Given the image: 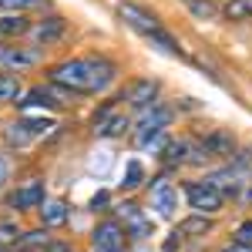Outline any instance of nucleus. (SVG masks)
<instances>
[{
	"mask_svg": "<svg viewBox=\"0 0 252 252\" xmlns=\"http://www.w3.org/2000/svg\"><path fill=\"white\" fill-rule=\"evenodd\" d=\"M118 78V64L108 58H71L47 71V81L67 94H97Z\"/></svg>",
	"mask_w": 252,
	"mask_h": 252,
	"instance_id": "f257e3e1",
	"label": "nucleus"
},
{
	"mask_svg": "<svg viewBox=\"0 0 252 252\" xmlns=\"http://www.w3.org/2000/svg\"><path fill=\"white\" fill-rule=\"evenodd\" d=\"M131 125H135V145H138V148H145L152 138L161 135V131L172 125V108H165V104H158V101H155V104L141 108Z\"/></svg>",
	"mask_w": 252,
	"mask_h": 252,
	"instance_id": "f03ea898",
	"label": "nucleus"
},
{
	"mask_svg": "<svg viewBox=\"0 0 252 252\" xmlns=\"http://www.w3.org/2000/svg\"><path fill=\"white\" fill-rule=\"evenodd\" d=\"M37 64H44V47L17 44V40L0 44V67L3 71H27V67H37Z\"/></svg>",
	"mask_w": 252,
	"mask_h": 252,
	"instance_id": "7ed1b4c3",
	"label": "nucleus"
},
{
	"mask_svg": "<svg viewBox=\"0 0 252 252\" xmlns=\"http://www.w3.org/2000/svg\"><path fill=\"white\" fill-rule=\"evenodd\" d=\"M54 128V121L51 118H20V121H14V125H7V141L10 145H17V148H24V145H31V141H37V138H44L47 131Z\"/></svg>",
	"mask_w": 252,
	"mask_h": 252,
	"instance_id": "20e7f679",
	"label": "nucleus"
},
{
	"mask_svg": "<svg viewBox=\"0 0 252 252\" xmlns=\"http://www.w3.org/2000/svg\"><path fill=\"white\" fill-rule=\"evenodd\" d=\"M118 212V225L125 229V235H131V239H148V235L155 232L152 229V219L138 209L135 202H121V205H115Z\"/></svg>",
	"mask_w": 252,
	"mask_h": 252,
	"instance_id": "39448f33",
	"label": "nucleus"
},
{
	"mask_svg": "<svg viewBox=\"0 0 252 252\" xmlns=\"http://www.w3.org/2000/svg\"><path fill=\"white\" fill-rule=\"evenodd\" d=\"M185 198H189V205H192L198 215L219 212L222 202H225V195H219L212 185H205V182H189V185H185Z\"/></svg>",
	"mask_w": 252,
	"mask_h": 252,
	"instance_id": "423d86ee",
	"label": "nucleus"
},
{
	"mask_svg": "<svg viewBox=\"0 0 252 252\" xmlns=\"http://www.w3.org/2000/svg\"><path fill=\"white\" fill-rule=\"evenodd\" d=\"M125 239L128 235L118 225V219H104L91 232V246H94V252H125Z\"/></svg>",
	"mask_w": 252,
	"mask_h": 252,
	"instance_id": "0eeeda50",
	"label": "nucleus"
},
{
	"mask_svg": "<svg viewBox=\"0 0 252 252\" xmlns=\"http://www.w3.org/2000/svg\"><path fill=\"white\" fill-rule=\"evenodd\" d=\"M97 138H121L125 131H131V118L115 111V104H104L94 115V128H91Z\"/></svg>",
	"mask_w": 252,
	"mask_h": 252,
	"instance_id": "6e6552de",
	"label": "nucleus"
},
{
	"mask_svg": "<svg viewBox=\"0 0 252 252\" xmlns=\"http://www.w3.org/2000/svg\"><path fill=\"white\" fill-rule=\"evenodd\" d=\"M205 185H212L219 195L225 192H242L246 185H249V168H242V165H225V168H219L205 178Z\"/></svg>",
	"mask_w": 252,
	"mask_h": 252,
	"instance_id": "1a4fd4ad",
	"label": "nucleus"
},
{
	"mask_svg": "<svg viewBox=\"0 0 252 252\" xmlns=\"http://www.w3.org/2000/svg\"><path fill=\"white\" fill-rule=\"evenodd\" d=\"M47 202V189H44V182L40 178H31V182H24L17 192L7 198V205L10 209H17V212H34Z\"/></svg>",
	"mask_w": 252,
	"mask_h": 252,
	"instance_id": "9d476101",
	"label": "nucleus"
},
{
	"mask_svg": "<svg viewBox=\"0 0 252 252\" xmlns=\"http://www.w3.org/2000/svg\"><path fill=\"white\" fill-rule=\"evenodd\" d=\"M148 198H152V209H155L158 215H165V219H172L175 209H178V192H175V185L165 175H161V178H152Z\"/></svg>",
	"mask_w": 252,
	"mask_h": 252,
	"instance_id": "9b49d317",
	"label": "nucleus"
},
{
	"mask_svg": "<svg viewBox=\"0 0 252 252\" xmlns=\"http://www.w3.org/2000/svg\"><path fill=\"white\" fill-rule=\"evenodd\" d=\"M118 17L125 20L128 27H135L141 37H152L155 31H161V24H158L155 14H148V10H141L138 3H118Z\"/></svg>",
	"mask_w": 252,
	"mask_h": 252,
	"instance_id": "f8f14e48",
	"label": "nucleus"
},
{
	"mask_svg": "<svg viewBox=\"0 0 252 252\" xmlns=\"http://www.w3.org/2000/svg\"><path fill=\"white\" fill-rule=\"evenodd\" d=\"M155 97H158V81L155 78H138L125 88V101L131 108H138V111L148 108V104H155Z\"/></svg>",
	"mask_w": 252,
	"mask_h": 252,
	"instance_id": "ddd939ff",
	"label": "nucleus"
},
{
	"mask_svg": "<svg viewBox=\"0 0 252 252\" xmlns=\"http://www.w3.org/2000/svg\"><path fill=\"white\" fill-rule=\"evenodd\" d=\"M64 31H67V20L58 17V14H51V17H44V20H37V24H31V31H27V34L37 40V47H40V44H51V40L64 37Z\"/></svg>",
	"mask_w": 252,
	"mask_h": 252,
	"instance_id": "4468645a",
	"label": "nucleus"
},
{
	"mask_svg": "<svg viewBox=\"0 0 252 252\" xmlns=\"http://www.w3.org/2000/svg\"><path fill=\"white\" fill-rule=\"evenodd\" d=\"M37 212H40V225H44V229H61V225H67V219H71V209H67L64 198L44 202Z\"/></svg>",
	"mask_w": 252,
	"mask_h": 252,
	"instance_id": "2eb2a0df",
	"label": "nucleus"
},
{
	"mask_svg": "<svg viewBox=\"0 0 252 252\" xmlns=\"http://www.w3.org/2000/svg\"><path fill=\"white\" fill-rule=\"evenodd\" d=\"M202 148L209 152V158H232L235 152V138L229 131H212L202 138Z\"/></svg>",
	"mask_w": 252,
	"mask_h": 252,
	"instance_id": "dca6fc26",
	"label": "nucleus"
},
{
	"mask_svg": "<svg viewBox=\"0 0 252 252\" xmlns=\"http://www.w3.org/2000/svg\"><path fill=\"white\" fill-rule=\"evenodd\" d=\"M27 31H31V20L24 17V14H3L0 17V44L24 37Z\"/></svg>",
	"mask_w": 252,
	"mask_h": 252,
	"instance_id": "f3484780",
	"label": "nucleus"
},
{
	"mask_svg": "<svg viewBox=\"0 0 252 252\" xmlns=\"http://www.w3.org/2000/svg\"><path fill=\"white\" fill-rule=\"evenodd\" d=\"M61 97L51 91V88H31L27 94H24V101H17V108H58Z\"/></svg>",
	"mask_w": 252,
	"mask_h": 252,
	"instance_id": "a211bd4d",
	"label": "nucleus"
},
{
	"mask_svg": "<svg viewBox=\"0 0 252 252\" xmlns=\"http://www.w3.org/2000/svg\"><path fill=\"white\" fill-rule=\"evenodd\" d=\"M161 158L168 161V165H185L189 161V141L182 138V141H168L165 148H161Z\"/></svg>",
	"mask_w": 252,
	"mask_h": 252,
	"instance_id": "6ab92c4d",
	"label": "nucleus"
},
{
	"mask_svg": "<svg viewBox=\"0 0 252 252\" xmlns=\"http://www.w3.org/2000/svg\"><path fill=\"white\" fill-rule=\"evenodd\" d=\"M141 182H145V168H141V161H138V158H131V161H128V168H125L121 192H135V189H141Z\"/></svg>",
	"mask_w": 252,
	"mask_h": 252,
	"instance_id": "aec40b11",
	"label": "nucleus"
},
{
	"mask_svg": "<svg viewBox=\"0 0 252 252\" xmlns=\"http://www.w3.org/2000/svg\"><path fill=\"white\" fill-rule=\"evenodd\" d=\"M111 165H115V155H111L108 148L91 152V158H88V172H91V175H108V172H111Z\"/></svg>",
	"mask_w": 252,
	"mask_h": 252,
	"instance_id": "412c9836",
	"label": "nucleus"
},
{
	"mask_svg": "<svg viewBox=\"0 0 252 252\" xmlns=\"http://www.w3.org/2000/svg\"><path fill=\"white\" fill-rule=\"evenodd\" d=\"M209 229H212V219H205V215H192V219L178 222V235H205Z\"/></svg>",
	"mask_w": 252,
	"mask_h": 252,
	"instance_id": "4be33fe9",
	"label": "nucleus"
},
{
	"mask_svg": "<svg viewBox=\"0 0 252 252\" xmlns=\"http://www.w3.org/2000/svg\"><path fill=\"white\" fill-rule=\"evenodd\" d=\"M152 44H155L158 51H165V54H172V58H182V47H178V40L172 37V34H165V31H155V34H152Z\"/></svg>",
	"mask_w": 252,
	"mask_h": 252,
	"instance_id": "5701e85b",
	"label": "nucleus"
},
{
	"mask_svg": "<svg viewBox=\"0 0 252 252\" xmlns=\"http://www.w3.org/2000/svg\"><path fill=\"white\" fill-rule=\"evenodd\" d=\"M31 7H47V0H0V10L3 14H24Z\"/></svg>",
	"mask_w": 252,
	"mask_h": 252,
	"instance_id": "b1692460",
	"label": "nucleus"
},
{
	"mask_svg": "<svg viewBox=\"0 0 252 252\" xmlns=\"http://www.w3.org/2000/svg\"><path fill=\"white\" fill-rule=\"evenodd\" d=\"M20 229L17 222H10V219H0V246H17V239H20Z\"/></svg>",
	"mask_w": 252,
	"mask_h": 252,
	"instance_id": "393cba45",
	"label": "nucleus"
},
{
	"mask_svg": "<svg viewBox=\"0 0 252 252\" xmlns=\"http://www.w3.org/2000/svg\"><path fill=\"white\" fill-rule=\"evenodd\" d=\"M252 14V0H229V7H225V17L229 20H242Z\"/></svg>",
	"mask_w": 252,
	"mask_h": 252,
	"instance_id": "a878e982",
	"label": "nucleus"
},
{
	"mask_svg": "<svg viewBox=\"0 0 252 252\" xmlns=\"http://www.w3.org/2000/svg\"><path fill=\"white\" fill-rule=\"evenodd\" d=\"M185 3H189V10H192L195 17H202V20L215 17V7L209 3V0H185Z\"/></svg>",
	"mask_w": 252,
	"mask_h": 252,
	"instance_id": "bb28decb",
	"label": "nucleus"
},
{
	"mask_svg": "<svg viewBox=\"0 0 252 252\" xmlns=\"http://www.w3.org/2000/svg\"><path fill=\"white\" fill-rule=\"evenodd\" d=\"M235 246H246V249H252V222H242L239 229H235Z\"/></svg>",
	"mask_w": 252,
	"mask_h": 252,
	"instance_id": "cd10ccee",
	"label": "nucleus"
},
{
	"mask_svg": "<svg viewBox=\"0 0 252 252\" xmlns=\"http://www.w3.org/2000/svg\"><path fill=\"white\" fill-rule=\"evenodd\" d=\"M108 202H111V195H108V192H97L88 205H91V212H104V209H108Z\"/></svg>",
	"mask_w": 252,
	"mask_h": 252,
	"instance_id": "c85d7f7f",
	"label": "nucleus"
},
{
	"mask_svg": "<svg viewBox=\"0 0 252 252\" xmlns=\"http://www.w3.org/2000/svg\"><path fill=\"white\" fill-rule=\"evenodd\" d=\"M10 182V158L7 155H0V189Z\"/></svg>",
	"mask_w": 252,
	"mask_h": 252,
	"instance_id": "c756f323",
	"label": "nucleus"
},
{
	"mask_svg": "<svg viewBox=\"0 0 252 252\" xmlns=\"http://www.w3.org/2000/svg\"><path fill=\"white\" fill-rule=\"evenodd\" d=\"M47 252H74V246H71V242H61V239H51Z\"/></svg>",
	"mask_w": 252,
	"mask_h": 252,
	"instance_id": "7c9ffc66",
	"label": "nucleus"
},
{
	"mask_svg": "<svg viewBox=\"0 0 252 252\" xmlns=\"http://www.w3.org/2000/svg\"><path fill=\"white\" fill-rule=\"evenodd\" d=\"M222 252H252V249H246V246H235V242H232V246H225Z\"/></svg>",
	"mask_w": 252,
	"mask_h": 252,
	"instance_id": "2f4dec72",
	"label": "nucleus"
},
{
	"mask_svg": "<svg viewBox=\"0 0 252 252\" xmlns=\"http://www.w3.org/2000/svg\"><path fill=\"white\" fill-rule=\"evenodd\" d=\"M242 198H246V202H252V178H249V185L242 189Z\"/></svg>",
	"mask_w": 252,
	"mask_h": 252,
	"instance_id": "473e14b6",
	"label": "nucleus"
},
{
	"mask_svg": "<svg viewBox=\"0 0 252 252\" xmlns=\"http://www.w3.org/2000/svg\"><path fill=\"white\" fill-rule=\"evenodd\" d=\"M0 252H14V246H0Z\"/></svg>",
	"mask_w": 252,
	"mask_h": 252,
	"instance_id": "72a5a7b5",
	"label": "nucleus"
},
{
	"mask_svg": "<svg viewBox=\"0 0 252 252\" xmlns=\"http://www.w3.org/2000/svg\"><path fill=\"white\" fill-rule=\"evenodd\" d=\"M0 78H3V74H0Z\"/></svg>",
	"mask_w": 252,
	"mask_h": 252,
	"instance_id": "f704fd0d",
	"label": "nucleus"
}]
</instances>
